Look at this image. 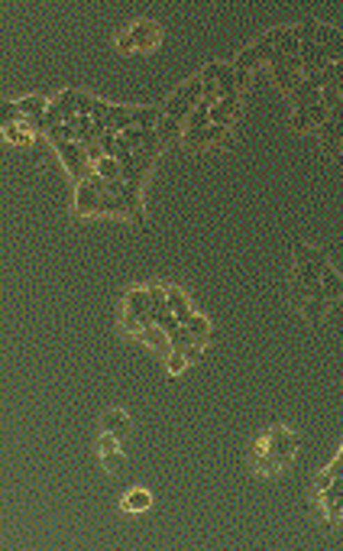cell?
I'll return each instance as SVG.
<instances>
[{
    "mask_svg": "<svg viewBox=\"0 0 343 551\" xmlns=\"http://www.w3.org/2000/svg\"><path fill=\"white\" fill-rule=\"evenodd\" d=\"M269 75H272V84H276L278 91L292 94L298 84L305 82V72H301V59H285V56H276L269 62Z\"/></svg>",
    "mask_w": 343,
    "mask_h": 551,
    "instance_id": "1",
    "label": "cell"
},
{
    "mask_svg": "<svg viewBox=\"0 0 343 551\" xmlns=\"http://www.w3.org/2000/svg\"><path fill=\"white\" fill-rule=\"evenodd\" d=\"M327 121H330V111H327L324 104H314V107H308V111H292V114H288V130L308 137V133L321 130Z\"/></svg>",
    "mask_w": 343,
    "mask_h": 551,
    "instance_id": "2",
    "label": "cell"
},
{
    "mask_svg": "<svg viewBox=\"0 0 343 551\" xmlns=\"http://www.w3.org/2000/svg\"><path fill=\"white\" fill-rule=\"evenodd\" d=\"M262 441H266V448H269L272 454H276V460L282 464V467H285V464H292V454H295V448H298V438H295V435H292L288 428L276 425V428H272Z\"/></svg>",
    "mask_w": 343,
    "mask_h": 551,
    "instance_id": "3",
    "label": "cell"
},
{
    "mask_svg": "<svg viewBox=\"0 0 343 551\" xmlns=\"http://www.w3.org/2000/svg\"><path fill=\"white\" fill-rule=\"evenodd\" d=\"M324 75L317 78H305V82L298 84L295 91L288 94V104H292V111H308V107H314L321 104V88H324Z\"/></svg>",
    "mask_w": 343,
    "mask_h": 551,
    "instance_id": "4",
    "label": "cell"
},
{
    "mask_svg": "<svg viewBox=\"0 0 343 551\" xmlns=\"http://www.w3.org/2000/svg\"><path fill=\"white\" fill-rule=\"evenodd\" d=\"M133 42H136V52H152V49L162 42V26L152 23V20H139L136 26L130 29Z\"/></svg>",
    "mask_w": 343,
    "mask_h": 551,
    "instance_id": "5",
    "label": "cell"
},
{
    "mask_svg": "<svg viewBox=\"0 0 343 551\" xmlns=\"http://www.w3.org/2000/svg\"><path fill=\"white\" fill-rule=\"evenodd\" d=\"M101 192L88 182L78 185V195H74V215L78 217H91V215H101Z\"/></svg>",
    "mask_w": 343,
    "mask_h": 551,
    "instance_id": "6",
    "label": "cell"
},
{
    "mask_svg": "<svg viewBox=\"0 0 343 551\" xmlns=\"http://www.w3.org/2000/svg\"><path fill=\"white\" fill-rule=\"evenodd\" d=\"M317 137H321V150H324V156H340V150H343V121H330L317 130Z\"/></svg>",
    "mask_w": 343,
    "mask_h": 551,
    "instance_id": "7",
    "label": "cell"
},
{
    "mask_svg": "<svg viewBox=\"0 0 343 551\" xmlns=\"http://www.w3.org/2000/svg\"><path fill=\"white\" fill-rule=\"evenodd\" d=\"M240 117H243V101H217L211 107V123L227 127V130L233 123H240Z\"/></svg>",
    "mask_w": 343,
    "mask_h": 551,
    "instance_id": "8",
    "label": "cell"
},
{
    "mask_svg": "<svg viewBox=\"0 0 343 551\" xmlns=\"http://www.w3.org/2000/svg\"><path fill=\"white\" fill-rule=\"evenodd\" d=\"M123 205H127V215H130V221H136V224L146 227V208H143V188L139 185H127L123 188Z\"/></svg>",
    "mask_w": 343,
    "mask_h": 551,
    "instance_id": "9",
    "label": "cell"
},
{
    "mask_svg": "<svg viewBox=\"0 0 343 551\" xmlns=\"http://www.w3.org/2000/svg\"><path fill=\"white\" fill-rule=\"evenodd\" d=\"M327 309H330V302H327V295H324V292H317V295L305 299V305H301V315H305V321H308L311 327H317V325H324Z\"/></svg>",
    "mask_w": 343,
    "mask_h": 551,
    "instance_id": "10",
    "label": "cell"
},
{
    "mask_svg": "<svg viewBox=\"0 0 343 551\" xmlns=\"http://www.w3.org/2000/svg\"><path fill=\"white\" fill-rule=\"evenodd\" d=\"M101 428L111 431L113 438H127V435H130V415H127V412H120V409H111L101 419Z\"/></svg>",
    "mask_w": 343,
    "mask_h": 551,
    "instance_id": "11",
    "label": "cell"
},
{
    "mask_svg": "<svg viewBox=\"0 0 343 551\" xmlns=\"http://www.w3.org/2000/svg\"><path fill=\"white\" fill-rule=\"evenodd\" d=\"M166 295H168V311L185 325L188 318H191V305H188V292L185 289H178V286H168L166 289Z\"/></svg>",
    "mask_w": 343,
    "mask_h": 551,
    "instance_id": "12",
    "label": "cell"
},
{
    "mask_svg": "<svg viewBox=\"0 0 343 551\" xmlns=\"http://www.w3.org/2000/svg\"><path fill=\"white\" fill-rule=\"evenodd\" d=\"M156 133L162 137V146H175V143L185 140V123L172 121V117H162V121L156 123Z\"/></svg>",
    "mask_w": 343,
    "mask_h": 551,
    "instance_id": "13",
    "label": "cell"
},
{
    "mask_svg": "<svg viewBox=\"0 0 343 551\" xmlns=\"http://www.w3.org/2000/svg\"><path fill=\"white\" fill-rule=\"evenodd\" d=\"M139 337H143V341H146V344L152 347L156 354H166V357L172 354V337H168V331H162L159 325H149Z\"/></svg>",
    "mask_w": 343,
    "mask_h": 551,
    "instance_id": "14",
    "label": "cell"
},
{
    "mask_svg": "<svg viewBox=\"0 0 343 551\" xmlns=\"http://www.w3.org/2000/svg\"><path fill=\"white\" fill-rule=\"evenodd\" d=\"M52 107L58 111L62 123H74V121H78V91H62Z\"/></svg>",
    "mask_w": 343,
    "mask_h": 551,
    "instance_id": "15",
    "label": "cell"
},
{
    "mask_svg": "<svg viewBox=\"0 0 343 551\" xmlns=\"http://www.w3.org/2000/svg\"><path fill=\"white\" fill-rule=\"evenodd\" d=\"M107 127L113 133H123L133 127V107H120V104H111V114H107Z\"/></svg>",
    "mask_w": 343,
    "mask_h": 551,
    "instance_id": "16",
    "label": "cell"
},
{
    "mask_svg": "<svg viewBox=\"0 0 343 551\" xmlns=\"http://www.w3.org/2000/svg\"><path fill=\"white\" fill-rule=\"evenodd\" d=\"M166 117V111L159 107H133V127L139 130H156V123Z\"/></svg>",
    "mask_w": 343,
    "mask_h": 551,
    "instance_id": "17",
    "label": "cell"
},
{
    "mask_svg": "<svg viewBox=\"0 0 343 551\" xmlns=\"http://www.w3.org/2000/svg\"><path fill=\"white\" fill-rule=\"evenodd\" d=\"M127 311H133V315L146 318V321H152V311H149V289H136L127 295ZM156 325V321H152Z\"/></svg>",
    "mask_w": 343,
    "mask_h": 551,
    "instance_id": "18",
    "label": "cell"
},
{
    "mask_svg": "<svg viewBox=\"0 0 343 551\" xmlns=\"http://www.w3.org/2000/svg\"><path fill=\"white\" fill-rule=\"evenodd\" d=\"M292 256H295V266H305V263H330L327 260V250H321V247H305V243H295Z\"/></svg>",
    "mask_w": 343,
    "mask_h": 551,
    "instance_id": "19",
    "label": "cell"
},
{
    "mask_svg": "<svg viewBox=\"0 0 343 551\" xmlns=\"http://www.w3.org/2000/svg\"><path fill=\"white\" fill-rule=\"evenodd\" d=\"M178 98H182V101L185 104H191V107H198V104L205 101V84H201V75L198 78H191V82H185L182 84V88H178Z\"/></svg>",
    "mask_w": 343,
    "mask_h": 551,
    "instance_id": "20",
    "label": "cell"
},
{
    "mask_svg": "<svg viewBox=\"0 0 343 551\" xmlns=\"http://www.w3.org/2000/svg\"><path fill=\"white\" fill-rule=\"evenodd\" d=\"M260 65H262V59H260V52H256V46L240 49V56L233 59V68H237V72H256Z\"/></svg>",
    "mask_w": 343,
    "mask_h": 551,
    "instance_id": "21",
    "label": "cell"
},
{
    "mask_svg": "<svg viewBox=\"0 0 343 551\" xmlns=\"http://www.w3.org/2000/svg\"><path fill=\"white\" fill-rule=\"evenodd\" d=\"M182 146H185V153H205L211 150V140H207V130H185V140H182Z\"/></svg>",
    "mask_w": 343,
    "mask_h": 551,
    "instance_id": "22",
    "label": "cell"
},
{
    "mask_svg": "<svg viewBox=\"0 0 343 551\" xmlns=\"http://www.w3.org/2000/svg\"><path fill=\"white\" fill-rule=\"evenodd\" d=\"M17 104H19V111H23V117H33V121L46 117V111H49L46 98H39V94H33V98H23V101H17Z\"/></svg>",
    "mask_w": 343,
    "mask_h": 551,
    "instance_id": "23",
    "label": "cell"
},
{
    "mask_svg": "<svg viewBox=\"0 0 343 551\" xmlns=\"http://www.w3.org/2000/svg\"><path fill=\"white\" fill-rule=\"evenodd\" d=\"M321 289H324L327 302H337L343 295V276H337L334 270H327L324 276H321Z\"/></svg>",
    "mask_w": 343,
    "mask_h": 551,
    "instance_id": "24",
    "label": "cell"
},
{
    "mask_svg": "<svg viewBox=\"0 0 343 551\" xmlns=\"http://www.w3.org/2000/svg\"><path fill=\"white\" fill-rule=\"evenodd\" d=\"M185 327L191 331V334H195L198 344H207V341H211V321H207V318L191 315V318L185 321Z\"/></svg>",
    "mask_w": 343,
    "mask_h": 551,
    "instance_id": "25",
    "label": "cell"
},
{
    "mask_svg": "<svg viewBox=\"0 0 343 551\" xmlns=\"http://www.w3.org/2000/svg\"><path fill=\"white\" fill-rule=\"evenodd\" d=\"M101 215L104 217H130V215H127V205H123L120 195H104L101 198Z\"/></svg>",
    "mask_w": 343,
    "mask_h": 551,
    "instance_id": "26",
    "label": "cell"
},
{
    "mask_svg": "<svg viewBox=\"0 0 343 551\" xmlns=\"http://www.w3.org/2000/svg\"><path fill=\"white\" fill-rule=\"evenodd\" d=\"M123 506H127L130 513H146L149 506H152V493H149V490H133V493L123 499Z\"/></svg>",
    "mask_w": 343,
    "mask_h": 551,
    "instance_id": "27",
    "label": "cell"
},
{
    "mask_svg": "<svg viewBox=\"0 0 343 551\" xmlns=\"http://www.w3.org/2000/svg\"><path fill=\"white\" fill-rule=\"evenodd\" d=\"M207 140H211V146H217V150H230V146H233V133L227 130V127L211 123V127H207Z\"/></svg>",
    "mask_w": 343,
    "mask_h": 551,
    "instance_id": "28",
    "label": "cell"
},
{
    "mask_svg": "<svg viewBox=\"0 0 343 551\" xmlns=\"http://www.w3.org/2000/svg\"><path fill=\"white\" fill-rule=\"evenodd\" d=\"M207 127H211V107H207V104H198L195 114L188 117L185 130H207Z\"/></svg>",
    "mask_w": 343,
    "mask_h": 551,
    "instance_id": "29",
    "label": "cell"
},
{
    "mask_svg": "<svg viewBox=\"0 0 343 551\" xmlns=\"http://www.w3.org/2000/svg\"><path fill=\"white\" fill-rule=\"evenodd\" d=\"M97 176H101L104 182H117V178H123L120 162H117V159H107V156H104L101 162H97Z\"/></svg>",
    "mask_w": 343,
    "mask_h": 551,
    "instance_id": "30",
    "label": "cell"
},
{
    "mask_svg": "<svg viewBox=\"0 0 343 551\" xmlns=\"http://www.w3.org/2000/svg\"><path fill=\"white\" fill-rule=\"evenodd\" d=\"M0 121H3V127H13V123L23 121V111H19L17 101H3L0 104Z\"/></svg>",
    "mask_w": 343,
    "mask_h": 551,
    "instance_id": "31",
    "label": "cell"
},
{
    "mask_svg": "<svg viewBox=\"0 0 343 551\" xmlns=\"http://www.w3.org/2000/svg\"><path fill=\"white\" fill-rule=\"evenodd\" d=\"M143 137H146V130H139V127H130V130L120 133V146L123 150H133L136 153L139 146H143Z\"/></svg>",
    "mask_w": 343,
    "mask_h": 551,
    "instance_id": "32",
    "label": "cell"
},
{
    "mask_svg": "<svg viewBox=\"0 0 343 551\" xmlns=\"http://www.w3.org/2000/svg\"><path fill=\"white\" fill-rule=\"evenodd\" d=\"M101 458H104V467L111 470V474H120V470L127 467V458H123L120 451H104Z\"/></svg>",
    "mask_w": 343,
    "mask_h": 551,
    "instance_id": "33",
    "label": "cell"
},
{
    "mask_svg": "<svg viewBox=\"0 0 343 551\" xmlns=\"http://www.w3.org/2000/svg\"><path fill=\"white\" fill-rule=\"evenodd\" d=\"M324 56L330 59V65H334V62H343V29L334 36V42H327L324 46Z\"/></svg>",
    "mask_w": 343,
    "mask_h": 551,
    "instance_id": "34",
    "label": "cell"
},
{
    "mask_svg": "<svg viewBox=\"0 0 343 551\" xmlns=\"http://www.w3.org/2000/svg\"><path fill=\"white\" fill-rule=\"evenodd\" d=\"M324 82H327V84H334L337 91L343 94V62H334V65L327 68V72H324ZM327 84H324V88H327Z\"/></svg>",
    "mask_w": 343,
    "mask_h": 551,
    "instance_id": "35",
    "label": "cell"
},
{
    "mask_svg": "<svg viewBox=\"0 0 343 551\" xmlns=\"http://www.w3.org/2000/svg\"><path fill=\"white\" fill-rule=\"evenodd\" d=\"M340 98H343V94L337 91L334 84H327V88H321V104H324L327 111H334L337 104H340Z\"/></svg>",
    "mask_w": 343,
    "mask_h": 551,
    "instance_id": "36",
    "label": "cell"
},
{
    "mask_svg": "<svg viewBox=\"0 0 343 551\" xmlns=\"http://www.w3.org/2000/svg\"><path fill=\"white\" fill-rule=\"evenodd\" d=\"M166 366H168V373L175 376V373H182V370L188 366V357H185V354H178V350H172V354L166 357Z\"/></svg>",
    "mask_w": 343,
    "mask_h": 551,
    "instance_id": "37",
    "label": "cell"
},
{
    "mask_svg": "<svg viewBox=\"0 0 343 551\" xmlns=\"http://www.w3.org/2000/svg\"><path fill=\"white\" fill-rule=\"evenodd\" d=\"M94 104H97V101H94L91 94L78 91V117H91V114H94Z\"/></svg>",
    "mask_w": 343,
    "mask_h": 551,
    "instance_id": "38",
    "label": "cell"
},
{
    "mask_svg": "<svg viewBox=\"0 0 343 551\" xmlns=\"http://www.w3.org/2000/svg\"><path fill=\"white\" fill-rule=\"evenodd\" d=\"M117 52H123V56H133V52H136V42H133L130 33L117 36Z\"/></svg>",
    "mask_w": 343,
    "mask_h": 551,
    "instance_id": "39",
    "label": "cell"
},
{
    "mask_svg": "<svg viewBox=\"0 0 343 551\" xmlns=\"http://www.w3.org/2000/svg\"><path fill=\"white\" fill-rule=\"evenodd\" d=\"M334 480H337V476L330 474V470H321V474L314 476V483H317V493H324V490H327V486H330V483H334Z\"/></svg>",
    "mask_w": 343,
    "mask_h": 551,
    "instance_id": "40",
    "label": "cell"
},
{
    "mask_svg": "<svg viewBox=\"0 0 343 551\" xmlns=\"http://www.w3.org/2000/svg\"><path fill=\"white\" fill-rule=\"evenodd\" d=\"M250 84H253V72H237V88H240V94L250 91Z\"/></svg>",
    "mask_w": 343,
    "mask_h": 551,
    "instance_id": "41",
    "label": "cell"
},
{
    "mask_svg": "<svg viewBox=\"0 0 343 551\" xmlns=\"http://www.w3.org/2000/svg\"><path fill=\"white\" fill-rule=\"evenodd\" d=\"M117 441H120V438H113L111 431H104V435H101V454H104V451H117Z\"/></svg>",
    "mask_w": 343,
    "mask_h": 551,
    "instance_id": "42",
    "label": "cell"
},
{
    "mask_svg": "<svg viewBox=\"0 0 343 551\" xmlns=\"http://www.w3.org/2000/svg\"><path fill=\"white\" fill-rule=\"evenodd\" d=\"M330 117H334V121H343V98H340V104H337L334 111H330Z\"/></svg>",
    "mask_w": 343,
    "mask_h": 551,
    "instance_id": "43",
    "label": "cell"
}]
</instances>
